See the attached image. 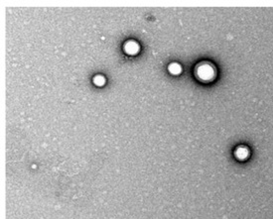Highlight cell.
<instances>
[{
    "label": "cell",
    "mask_w": 273,
    "mask_h": 219,
    "mask_svg": "<svg viewBox=\"0 0 273 219\" xmlns=\"http://www.w3.org/2000/svg\"><path fill=\"white\" fill-rule=\"evenodd\" d=\"M197 73L202 80H210L214 76V69L211 68V65L204 64L197 68Z\"/></svg>",
    "instance_id": "1"
},
{
    "label": "cell",
    "mask_w": 273,
    "mask_h": 219,
    "mask_svg": "<svg viewBox=\"0 0 273 219\" xmlns=\"http://www.w3.org/2000/svg\"><path fill=\"white\" fill-rule=\"evenodd\" d=\"M124 51L127 55H136L139 52V45L135 41H127L124 44Z\"/></svg>",
    "instance_id": "2"
},
{
    "label": "cell",
    "mask_w": 273,
    "mask_h": 219,
    "mask_svg": "<svg viewBox=\"0 0 273 219\" xmlns=\"http://www.w3.org/2000/svg\"><path fill=\"white\" fill-rule=\"evenodd\" d=\"M93 82H94L95 85L102 86L103 84H105V78L103 77L102 76H95L93 77Z\"/></svg>",
    "instance_id": "3"
},
{
    "label": "cell",
    "mask_w": 273,
    "mask_h": 219,
    "mask_svg": "<svg viewBox=\"0 0 273 219\" xmlns=\"http://www.w3.org/2000/svg\"><path fill=\"white\" fill-rule=\"evenodd\" d=\"M169 71H170L172 73L177 74V73H179L181 72V67L178 64H172V65H169Z\"/></svg>",
    "instance_id": "4"
}]
</instances>
